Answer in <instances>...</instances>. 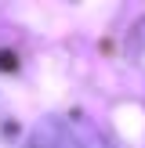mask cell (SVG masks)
Returning <instances> with one entry per match:
<instances>
[{
    "mask_svg": "<svg viewBox=\"0 0 145 148\" xmlns=\"http://www.w3.org/2000/svg\"><path fill=\"white\" fill-rule=\"evenodd\" d=\"M26 148H116L87 116H44L29 130Z\"/></svg>",
    "mask_w": 145,
    "mask_h": 148,
    "instance_id": "cell-1",
    "label": "cell"
}]
</instances>
